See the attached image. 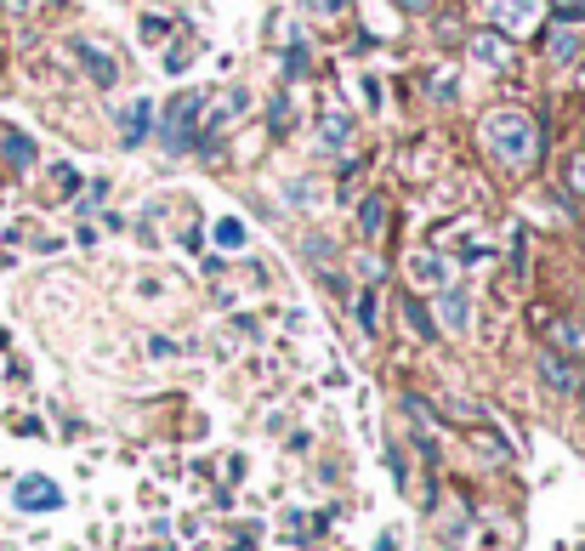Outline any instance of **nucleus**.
I'll return each mask as SVG.
<instances>
[{
	"label": "nucleus",
	"mask_w": 585,
	"mask_h": 551,
	"mask_svg": "<svg viewBox=\"0 0 585 551\" xmlns=\"http://www.w3.org/2000/svg\"><path fill=\"white\" fill-rule=\"evenodd\" d=\"M483 143L495 148L506 165H529L540 154V131H534L529 114H495V120L483 125Z\"/></svg>",
	"instance_id": "1"
},
{
	"label": "nucleus",
	"mask_w": 585,
	"mask_h": 551,
	"mask_svg": "<svg viewBox=\"0 0 585 551\" xmlns=\"http://www.w3.org/2000/svg\"><path fill=\"white\" fill-rule=\"evenodd\" d=\"M194 114H199V97H194V91H182L177 103H171V114H165V125H160L165 148H188V131H194Z\"/></svg>",
	"instance_id": "2"
},
{
	"label": "nucleus",
	"mask_w": 585,
	"mask_h": 551,
	"mask_svg": "<svg viewBox=\"0 0 585 551\" xmlns=\"http://www.w3.org/2000/svg\"><path fill=\"white\" fill-rule=\"evenodd\" d=\"M18 506H23V512H57V506H63V495H57L52 478H23L18 483Z\"/></svg>",
	"instance_id": "3"
},
{
	"label": "nucleus",
	"mask_w": 585,
	"mask_h": 551,
	"mask_svg": "<svg viewBox=\"0 0 585 551\" xmlns=\"http://www.w3.org/2000/svg\"><path fill=\"white\" fill-rule=\"evenodd\" d=\"M534 6H540V0H495V6H489V18L506 23L512 35H529V29H534Z\"/></svg>",
	"instance_id": "4"
},
{
	"label": "nucleus",
	"mask_w": 585,
	"mask_h": 551,
	"mask_svg": "<svg viewBox=\"0 0 585 551\" xmlns=\"http://www.w3.org/2000/svg\"><path fill=\"white\" fill-rule=\"evenodd\" d=\"M540 375H546L551 392H574V387H580V370H568V358H557V353L540 358Z\"/></svg>",
	"instance_id": "5"
},
{
	"label": "nucleus",
	"mask_w": 585,
	"mask_h": 551,
	"mask_svg": "<svg viewBox=\"0 0 585 551\" xmlns=\"http://www.w3.org/2000/svg\"><path fill=\"white\" fill-rule=\"evenodd\" d=\"M74 52H80V63H86V69H91V80H103V86H108V80H114V63H108V57L97 52V46H86V40H80Z\"/></svg>",
	"instance_id": "6"
},
{
	"label": "nucleus",
	"mask_w": 585,
	"mask_h": 551,
	"mask_svg": "<svg viewBox=\"0 0 585 551\" xmlns=\"http://www.w3.org/2000/svg\"><path fill=\"white\" fill-rule=\"evenodd\" d=\"M142 131H148V103H131L125 108V143H142Z\"/></svg>",
	"instance_id": "7"
},
{
	"label": "nucleus",
	"mask_w": 585,
	"mask_h": 551,
	"mask_svg": "<svg viewBox=\"0 0 585 551\" xmlns=\"http://www.w3.org/2000/svg\"><path fill=\"white\" fill-rule=\"evenodd\" d=\"M444 319L455 324V330H466V296H461V290H449V296H444Z\"/></svg>",
	"instance_id": "8"
},
{
	"label": "nucleus",
	"mask_w": 585,
	"mask_h": 551,
	"mask_svg": "<svg viewBox=\"0 0 585 551\" xmlns=\"http://www.w3.org/2000/svg\"><path fill=\"white\" fill-rule=\"evenodd\" d=\"M551 57H580V35L557 29V35H551Z\"/></svg>",
	"instance_id": "9"
},
{
	"label": "nucleus",
	"mask_w": 585,
	"mask_h": 551,
	"mask_svg": "<svg viewBox=\"0 0 585 551\" xmlns=\"http://www.w3.org/2000/svg\"><path fill=\"white\" fill-rule=\"evenodd\" d=\"M563 177H568V188H574V194H585V154H568Z\"/></svg>",
	"instance_id": "10"
},
{
	"label": "nucleus",
	"mask_w": 585,
	"mask_h": 551,
	"mask_svg": "<svg viewBox=\"0 0 585 551\" xmlns=\"http://www.w3.org/2000/svg\"><path fill=\"white\" fill-rule=\"evenodd\" d=\"M216 239H222L228 250H239V245H245V228H239V222L228 216V222H216Z\"/></svg>",
	"instance_id": "11"
},
{
	"label": "nucleus",
	"mask_w": 585,
	"mask_h": 551,
	"mask_svg": "<svg viewBox=\"0 0 585 551\" xmlns=\"http://www.w3.org/2000/svg\"><path fill=\"white\" fill-rule=\"evenodd\" d=\"M557 341L574 347V353H585V330H574V324H557Z\"/></svg>",
	"instance_id": "12"
},
{
	"label": "nucleus",
	"mask_w": 585,
	"mask_h": 551,
	"mask_svg": "<svg viewBox=\"0 0 585 551\" xmlns=\"http://www.w3.org/2000/svg\"><path fill=\"white\" fill-rule=\"evenodd\" d=\"M364 228L381 233V199H370V205H364Z\"/></svg>",
	"instance_id": "13"
},
{
	"label": "nucleus",
	"mask_w": 585,
	"mask_h": 551,
	"mask_svg": "<svg viewBox=\"0 0 585 551\" xmlns=\"http://www.w3.org/2000/svg\"><path fill=\"white\" fill-rule=\"evenodd\" d=\"M324 137H330V148H341V137H347V125H341V120H324Z\"/></svg>",
	"instance_id": "14"
},
{
	"label": "nucleus",
	"mask_w": 585,
	"mask_h": 551,
	"mask_svg": "<svg viewBox=\"0 0 585 551\" xmlns=\"http://www.w3.org/2000/svg\"><path fill=\"white\" fill-rule=\"evenodd\" d=\"M12 160H18V165H29V160H35V148L23 143V137H12Z\"/></svg>",
	"instance_id": "15"
},
{
	"label": "nucleus",
	"mask_w": 585,
	"mask_h": 551,
	"mask_svg": "<svg viewBox=\"0 0 585 551\" xmlns=\"http://www.w3.org/2000/svg\"><path fill=\"white\" fill-rule=\"evenodd\" d=\"M313 6H319V12H336V6H341V0H313Z\"/></svg>",
	"instance_id": "16"
},
{
	"label": "nucleus",
	"mask_w": 585,
	"mask_h": 551,
	"mask_svg": "<svg viewBox=\"0 0 585 551\" xmlns=\"http://www.w3.org/2000/svg\"><path fill=\"white\" fill-rule=\"evenodd\" d=\"M409 6H415V12H426V0H409Z\"/></svg>",
	"instance_id": "17"
}]
</instances>
